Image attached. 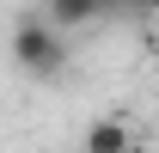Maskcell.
<instances>
[{
  "instance_id": "cell-4",
  "label": "cell",
  "mask_w": 159,
  "mask_h": 153,
  "mask_svg": "<svg viewBox=\"0 0 159 153\" xmlns=\"http://www.w3.org/2000/svg\"><path fill=\"white\" fill-rule=\"evenodd\" d=\"M129 153H153V147H141V141H135V147H129Z\"/></svg>"
},
{
  "instance_id": "cell-3",
  "label": "cell",
  "mask_w": 159,
  "mask_h": 153,
  "mask_svg": "<svg viewBox=\"0 0 159 153\" xmlns=\"http://www.w3.org/2000/svg\"><path fill=\"white\" fill-rule=\"evenodd\" d=\"M129 12H141V19H153V12H159V0H129Z\"/></svg>"
},
{
  "instance_id": "cell-2",
  "label": "cell",
  "mask_w": 159,
  "mask_h": 153,
  "mask_svg": "<svg viewBox=\"0 0 159 153\" xmlns=\"http://www.w3.org/2000/svg\"><path fill=\"white\" fill-rule=\"evenodd\" d=\"M129 147H135V135H129L122 116H98L86 129V153H129Z\"/></svg>"
},
{
  "instance_id": "cell-1",
  "label": "cell",
  "mask_w": 159,
  "mask_h": 153,
  "mask_svg": "<svg viewBox=\"0 0 159 153\" xmlns=\"http://www.w3.org/2000/svg\"><path fill=\"white\" fill-rule=\"evenodd\" d=\"M12 61H19L25 74H61L67 67V31H55L49 19H19L12 31Z\"/></svg>"
}]
</instances>
